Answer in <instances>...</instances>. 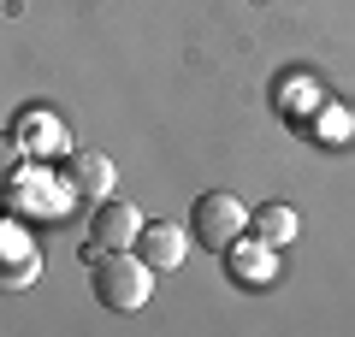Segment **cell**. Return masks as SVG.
<instances>
[{
    "label": "cell",
    "instance_id": "1",
    "mask_svg": "<svg viewBox=\"0 0 355 337\" xmlns=\"http://www.w3.org/2000/svg\"><path fill=\"white\" fill-rule=\"evenodd\" d=\"M89 290H95V302L107 313H137L154 296V266L137 249H107L89 261Z\"/></svg>",
    "mask_w": 355,
    "mask_h": 337
},
{
    "label": "cell",
    "instance_id": "2",
    "mask_svg": "<svg viewBox=\"0 0 355 337\" xmlns=\"http://www.w3.org/2000/svg\"><path fill=\"white\" fill-rule=\"evenodd\" d=\"M190 237L202 243V249L225 254L231 243L249 237V207H243L231 189H207V196H196V207H190Z\"/></svg>",
    "mask_w": 355,
    "mask_h": 337
},
{
    "label": "cell",
    "instance_id": "3",
    "mask_svg": "<svg viewBox=\"0 0 355 337\" xmlns=\"http://www.w3.org/2000/svg\"><path fill=\"white\" fill-rule=\"evenodd\" d=\"M60 184H65V196H71V201L95 207V201L113 196V160H107V154H95V148L65 154V160H60Z\"/></svg>",
    "mask_w": 355,
    "mask_h": 337
},
{
    "label": "cell",
    "instance_id": "4",
    "mask_svg": "<svg viewBox=\"0 0 355 337\" xmlns=\"http://www.w3.org/2000/svg\"><path fill=\"white\" fill-rule=\"evenodd\" d=\"M137 231H142V207L137 201H95L89 207V243L95 249H130L137 243Z\"/></svg>",
    "mask_w": 355,
    "mask_h": 337
},
{
    "label": "cell",
    "instance_id": "5",
    "mask_svg": "<svg viewBox=\"0 0 355 337\" xmlns=\"http://www.w3.org/2000/svg\"><path fill=\"white\" fill-rule=\"evenodd\" d=\"M130 249H137L154 273H178V266L190 261V231H178L172 219H142V231H137Z\"/></svg>",
    "mask_w": 355,
    "mask_h": 337
},
{
    "label": "cell",
    "instance_id": "6",
    "mask_svg": "<svg viewBox=\"0 0 355 337\" xmlns=\"http://www.w3.org/2000/svg\"><path fill=\"white\" fill-rule=\"evenodd\" d=\"M12 137H18V148L24 154H36V160H53V154H65V130H60V119H53L48 107H18V119H12Z\"/></svg>",
    "mask_w": 355,
    "mask_h": 337
},
{
    "label": "cell",
    "instance_id": "7",
    "mask_svg": "<svg viewBox=\"0 0 355 337\" xmlns=\"http://www.w3.org/2000/svg\"><path fill=\"white\" fill-rule=\"evenodd\" d=\"M36 273H42L36 243H30L18 225H0V284H6V290H24V284H36Z\"/></svg>",
    "mask_w": 355,
    "mask_h": 337
},
{
    "label": "cell",
    "instance_id": "8",
    "mask_svg": "<svg viewBox=\"0 0 355 337\" xmlns=\"http://www.w3.org/2000/svg\"><path fill=\"white\" fill-rule=\"evenodd\" d=\"M296 213L284 207V201H261V207H249V237L266 243V249H284V243H296Z\"/></svg>",
    "mask_w": 355,
    "mask_h": 337
},
{
    "label": "cell",
    "instance_id": "9",
    "mask_svg": "<svg viewBox=\"0 0 355 337\" xmlns=\"http://www.w3.org/2000/svg\"><path fill=\"white\" fill-rule=\"evenodd\" d=\"M18 172H24V148H18V137H12V130H0V189L12 184Z\"/></svg>",
    "mask_w": 355,
    "mask_h": 337
}]
</instances>
